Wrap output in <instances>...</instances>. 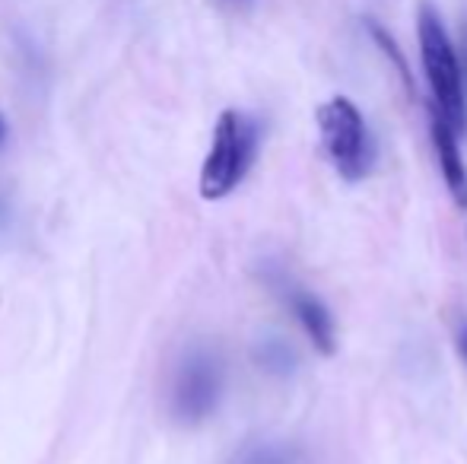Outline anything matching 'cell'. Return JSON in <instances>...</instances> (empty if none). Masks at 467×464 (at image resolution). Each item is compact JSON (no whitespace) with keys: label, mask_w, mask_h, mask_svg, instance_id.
Here are the masks:
<instances>
[{"label":"cell","mask_w":467,"mask_h":464,"mask_svg":"<svg viewBox=\"0 0 467 464\" xmlns=\"http://www.w3.org/2000/svg\"><path fill=\"white\" fill-rule=\"evenodd\" d=\"M258 156V121L239 108H226L216 118L213 143L201 169V191L203 201H223L242 185V179L252 169Z\"/></svg>","instance_id":"cell-1"},{"label":"cell","mask_w":467,"mask_h":464,"mask_svg":"<svg viewBox=\"0 0 467 464\" xmlns=\"http://www.w3.org/2000/svg\"><path fill=\"white\" fill-rule=\"evenodd\" d=\"M420 57H423V74L430 83L432 106L442 112L445 121L455 130L464 128V87H462V67H458V55L451 48V38L445 32L439 13L430 4L420 6Z\"/></svg>","instance_id":"cell-2"},{"label":"cell","mask_w":467,"mask_h":464,"mask_svg":"<svg viewBox=\"0 0 467 464\" xmlns=\"http://www.w3.org/2000/svg\"><path fill=\"white\" fill-rule=\"evenodd\" d=\"M315 118H318L321 143H325V153L331 156L334 169L347 181H359L369 172L372 162V143L363 112L347 96H334L325 106H318Z\"/></svg>","instance_id":"cell-3"},{"label":"cell","mask_w":467,"mask_h":464,"mask_svg":"<svg viewBox=\"0 0 467 464\" xmlns=\"http://www.w3.org/2000/svg\"><path fill=\"white\" fill-rule=\"evenodd\" d=\"M223 395V366L216 359V353L210 350H191L182 359L179 372H175L172 385V414L175 420L194 423L207 420L216 410Z\"/></svg>","instance_id":"cell-4"},{"label":"cell","mask_w":467,"mask_h":464,"mask_svg":"<svg viewBox=\"0 0 467 464\" xmlns=\"http://www.w3.org/2000/svg\"><path fill=\"white\" fill-rule=\"evenodd\" d=\"M430 134H432L436 160H439V169H442L445 185H449L451 201H455L462 211H467V166H464L462 147H458V130L445 121L436 106H432V115H430Z\"/></svg>","instance_id":"cell-5"},{"label":"cell","mask_w":467,"mask_h":464,"mask_svg":"<svg viewBox=\"0 0 467 464\" xmlns=\"http://www.w3.org/2000/svg\"><path fill=\"white\" fill-rule=\"evenodd\" d=\"M289 309L299 318V325L306 328V335L312 337L318 353L331 356L334 347H337V335H334V318H331V312L325 309V303L306 290H289Z\"/></svg>","instance_id":"cell-6"},{"label":"cell","mask_w":467,"mask_h":464,"mask_svg":"<svg viewBox=\"0 0 467 464\" xmlns=\"http://www.w3.org/2000/svg\"><path fill=\"white\" fill-rule=\"evenodd\" d=\"M296 461H299V455H296L293 446H286V442H271V439L248 442L233 459V464H296Z\"/></svg>","instance_id":"cell-7"},{"label":"cell","mask_w":467,"mask_h":464,"mask_svg":"<svg viewBox=\"0 0 467 464\" xmlns=\"http://www.w3.org/2000/svg\"><path fill=\"white\" fill-rule=\"evenodd\" d=\"M258 363L265 366L267 372H289L296 366V353L293 347H286L283 341H265L258 347Z\"/></svg>","instance_id":"cell-8"},{"label":"cell","mask_w":467,"mask_h":464,"mask_svg":"<svg viewBox=\"0 0 467 464\" xmlns=\"http://www.w3.org/2000/svg\"><path fill=\"white\" fill-rule=\"evenodd\" d=\"M458 347H462V356L467 363V322L462 325V331H458Z\"/></svg>","instance_id":"cell-9"},{"label":"cell","mask_w":467,"mask_h":464,"mask_svg":"<svg viewBox=\"0 0 467 464\" xmlns=\"http://www.w3.org/2000/svg\"><path fill=\"white\" fill-rule=\"evenodd\" d=\"M223 4H229V6H248L252 0H223Z\"/></svg>","instance_id":"cell-10"},{"label":"cell","mask_w":467,"mask_h":464,"mask_svg":"<svg viewBox=\"0 0 467 464\" xmlns=\"http://www.w3.org/2000/svg\"><path fill=\"white\" fill-rule=\"evenodd\" d=\"M6 217V201H4V191H0V220Z\"/></svg>","instance_id":"cell-11"},{"label":"cell","mask_w":467,"mask_h":464,"mask_svg":"<svg viewBox=\"0 0 467 464\" xmlns=\"http://www.w3.org/2000/svg\"><path fill=\"white\" fill-rule=\"evenodd\" d=\"M6 137V124H4V115H0V140Z\"/></svg>","instance_id":"cell-12"}]
</instances>
